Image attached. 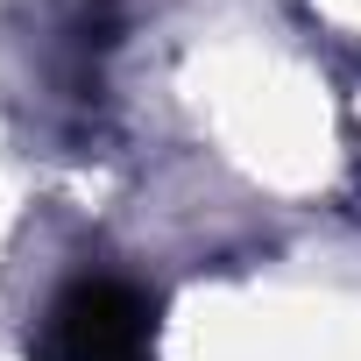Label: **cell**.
<instances>
[{
  "instance_id": "6da1fadb",
  "label": "cell",
  "mask_w": 361,
  "mask_h": 361,
  "mask_svg": "<svg viewBox=\"0 0 361 361\" xmlns=\"http://www.w3.org/2000/svg\"><path fill=\"white\" fill-rule=\"evenodd\" d=\"M50 361H149V298L121 276L71 283L43 319Z\"/></svg>"
}]
</instances>
